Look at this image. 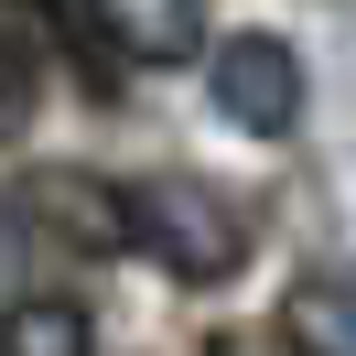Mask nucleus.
I'll return each mask as SVG.
<instances>
[{
	"mask_svg": "<svg viewBox=\"0 0 356 356\" xmlns=\"http://www.w3.org/2000/svg\"><path fill=\"white\" fill-rule=\"evenodd\" d=\"M130 227H140V248H152L173 281H227V270L248 259V216L216 195V184H195V173H152V184H130Z\"/></svg>",
	"mask_w": 356,
	"mask_h": 356,
	"instance_id": "nucleus-1",
	"label": "nucleus"
},
{
	"mask_svg": "<svg viewBox=\"0 0 356 356\" xmlns=\"http://www.w3.org/2000/svg\"><path fill=\"white\" fill-rule=\"evenodd\" d=\"M205 97H216L227 130L248 140H281L291 119H302V54L281 44V33H227L216 65H205Z\"/></svg>",
	"mask_w": 356,
	"mask_h": 356,
	"instance_id": "nucleus-2",
	"label": "nucleus"
},
{
	"mask_svg": "<svg viewBox=\"0 0 356 356\" xmlns=\"http://www.w3.org/2000/svg\"><path fill=\"white\" fill-rule=\"evenodd\" d=\"M11 216L22 227H44L54 248H140V227H130V195H108L97 173H33L22 195H11Z\"/></svg>",
	"mask_w": 356,
	"mask_h": 356,
	"instance_id": "nucleus-3",
	"label": "nucleus"
},
{
	"mask_svg": "<svg viewBox=\"0 0 356 356\" xmlns=\"http://www.w3.org/2000/svg\"><path fill=\"white\" fill-rule=\"evenodd\" d=\"M87 33L119 65H195L205 54V0H87Z\"/></svg>",
	"mask_w": 356,
	"mask_h": 356,
	"instance_id": "nucleus-4",
	"label": "nucleus"
},
{
	"mask_svg": "<svg viewBox=\"0 0 356 356\" xmlns=\"http://www.w3.org/2000/svg\"><path fill=\"white\" fill-rule=\"evenodd\" d=\"M281 334H291V356H356V281L346 270H302L281 291Z\"/></svg>",
	"mask_w": 356,
	"mask_h": 356,
	"instance_id": "nucleus-5",
	"label": "nucleus"
},
{
	"mask_svg": "<svg viewBox=\"0 0 356 356\" xmlns=\"http://www.w3.org/2000/svg\"><path fill=\"white\" fill-rule=\"evenodd\" d=\"M0 356H97V324L76 302H11L0 313Z\"/></svg>",
	"mask_w": 356,
	"mask_h": 356,
	"instance_id": "nucleus-6",
	"label": "nucleus"
},
{
	"mask_svg": "<svg viewBox=\"0 0 356 356\" xmlns=\"http://www.w3.org/2000/svg\"><path fill=\"white\" fill-rule=\"evenodd\" d=\"M22 130H33V65L0 44V140H22Z\"/></svg>",
	"mask_w": 356,
	"mask_h": 356,
	"instance_id": "nucleus-7",
	"label": "nucleus"
}]
</instances>
